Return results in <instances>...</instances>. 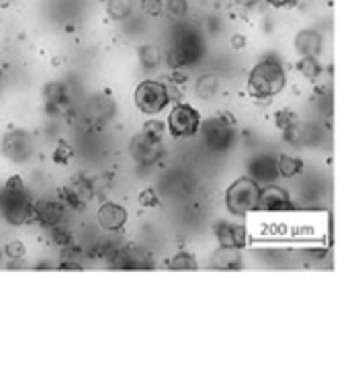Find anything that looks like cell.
<instances>
[{"mask_svg":"<svg viewBox=\"0 0 350 376\" xmlns=\"http://www.w3.org/2000/svg\"><path fill=\"white\" fill-rule=\"evenodd\" d=\"M287 84V74L283 65L275 60H264L256 63L248 78V93L254 98H271L279 94Z\"/></svg>","mask_w":350,"mask_h":376,"instance_id":"obj_1","label":"cell"},{"mask_svg":"<svg viewBox=\"0 0 350 376\" xmlns=\"http://www.w3.org/2000/svg\"><path fill=\"white\" fill-rule=\"evenodd\" d=\"M260 194H262V188L258 187L254 180L240 178L225 192L227 209L234 215H246L250 211H256L260 209Z\"/></svg>","mask_w":350,"mask_h":376,"instance_id":"obj_2","label":"cell"},{"mask_svg":"<svg viewBox=\"0 0 350 376\" xmlns=\"http://www.w3.org/2000/svg\"><path fill=\"white\" fill-rule=\"evenodd\" d=\"M0 211L13 225H23L35 215V205L27 190H6L0 196Z\"/></svg>","mask_w":350,"mask_h":376,"instance_id":"obj_3","label":"cell"},{"mask_svg":"<svg viewBox=\"0 0 350 376\" xmlns=\"http://www.w3.org/2000/svg\"><path fill=\"white\" fill-rule=\"evenodd\" d=\"M170 102V93L164 84L146 80L135 88V107L146 115H156Z\"/></svg>","mask_w":350,"mask_h":376,"instance_id":"obj_4","label":"cell"},{"mask_svg":"<svg viewBox=\"0 0 350 376\" xmlns=\"http://www.w3.org/2000/svg\"><path fill=\"white\" fill-rule=\"evenodd\" d=\"M201 127V117L191 104H176L170 111L168 129L174 137H191Z\"/></svg>","mask_w":350,"mask_h":376,"instance_id":"obj_5","label":"cell"},{"mask_svg":"<svg viewBox=\"0 0 350 376\" xmlns=\"http://www.w3.org/2000/svg\"><path fill=\"white\" fill-rule=\"evenodd\" d=\"M215 235L218 242L222 244L225 250H240L246 246V231L242 225H234V223H220L215 227Z\"/></svg>","mask_w":350,"mask_h":376,"instance_id":"obj_6","label":"cell"},{"mask_svg":"<svg viewBox=\"0 0 350 376\" xmlns=\"http://www.w3.org/2000/svg\"><path fill=\"white\" fill-rule=\"evenodd\" d=\"M128 221V211L121 205L115 203H107L98 209V223L100 227L109 229V231H117L125 225Z\"/></svg>","mask_w":350,"mask_h":376,"instance_id":"obj_7","label":"cell"},{"mask_svg":"<svg viewBox=\"0 0 350 376\" xmlns=\"http://www.w3.org/2000/svg\"><path fill=\"white\" fill-rule=\"evenodd\" d=\"M260 209L264 211H285L289 209V196L283 188L271 187L260 194Z\"/></svg>","mask_w":350,"mask_h":376,"instance_id":"obj_8","label":"cell"},{"mask_svg":"<svg viewBox=\"0 0 350 376\" xmlns=\"http://www.w3.org/2000/svg\"><path fill=\"white\" fill-rule=\"evenodd\" d=\"M64 205H60V203H39V205H35V215L45 225H58L64 217Z\"/></svg>","mask_w":350,"mask_h":376,"instance_id":"obj_9","label":"cell"},{"mask_svg":"<svg viewBox=\"0 0 350 376\" xmlns=\"http://www.w3.org/2000/svg\"><path fill=\"white\" fill-rule=\"evenodd\" d=\"M297 49L305 56V58H312L319 52V37L316 33H303L299 35L297 39Z\"/></svg>","mask_w":350,"mask_h":376,"instance_id":"obj_10","label":"cell"},{"mask_svg":"<svg viewBox=\"0 0 350 376\" xmlns=\"http://www.w3.org/2000/svg\"><path fill=\"white\" fill-rule=\"evenodd\" d=\"M301 168H303V164H301L299 159H295V157L283 156L279 159V172H281L283 176H287V178L295 176Z\"/></svg>","mask_w":350,"mask_h":376,"instance_id":"obj_11","label":"cell"},{"mask_svg":"<svg viewBox=\"0 0 350 376\" xmlns=\"http://www.w3.org/2000/svg\"><path fill=\"white\" fill-rule=\"evenodd\" d=\"M170 268H172V270H195L197 264H195V260H192L191 256L178 253V256L170 262Z\"/></svg>","mask_w":350,"mask_h":376,"instance_id":"obj_12","label":"cell"},{"mask_svg":"<svg viewBox=\"0 0 350 376\" xmlns=\"http://www.w3.org/2000/svg\"><path fill=\"white\" fill-rule=\"evenodd\" d=\"M162 133H164V125L160 121H150V123H146V127H144V135L148 139L156 141V143L162 139Z\"/></svg>","mask_w":350,"mask_h":376,"instance_id":"obj_13","label":"cell"},{"mask_svg":"<svg viewBox=\"0 0 350 376\" xmlns=\"http://www.w3.org/2000/svg\"><path fill=\"white\" fill-rule=\"evenodd\" d=\"M197 91H199V96H211V94L218 91V82H215V78H211V76H205V78L199 82Z\"/></svg>","mask_w":350,"mask_h":376,"instance_id":"obj_14","label":"cell"},{"mask_svg":"<svg viewBox=\"0 0 350 376\" xmlns=\"http://www.w3.org/2000/svg\"><path fill=\"white\" fill-rule=\"evenodd\" d=\"M109 6H111V15H113V17H117V19H119V17H125V15L129 13L128 0H111V4H109Z\"/></svg>","mask_w":350,"mask_h":376,"instance_id":"obj_15","label":"cell"},{"mask_svg":"<svg viewBox=\"0 0 350 376\" xmlns=\"http://www.w3.org/2000/svg\"><path fill=\"white\" fill-rule=\"evenodd\" d=\"M166 8H168L170 15L181 17V15L187 13V2H185V0H168V2H166Z\"/></svg>","mask_w":350,"mask_h":376,"instance_id":"obj_16","label":"cell"},{"mask_svg":"<svg viewBox=\"0 0 350 376\" xmlns=\"http://www.w3.org/2000/svg\"><path fill=\"white\" fill-rule=\"evenodd\" d=\"M70 157H72V148H70L68 143H60L58 150L54 152V159H56L58 164H68Z\"/></svg>","mask_w":350,"mask_h":376,"instance_id":"obj_17","label":"cell"},{"mask_svg":"<svg viewBox=\"0 0 350 376\" xmlns=\"http://www.w3.org/2000/svg\"><path fill=\"white\" fill-rule=\"evenodd\" d=\"M299 70H301V72H305V76L314 78V76L319 72V65L314 62V58H305L303 62L299 63Z\"/></svg>","mask_w":350,"mask_h":376,"instance_id":"obj_18","label":"cell"},{"mask_svg":"<svg viewBox=\"0 0 350 376\" xmlns=\"http://www.w3.org/2000/svg\"><path fill=\"white\" fill-rule=\"evenodd\" d=\"M6 253H8V258H23L25 256V246L21 242H10L6 246Z\"/></svg>","mask_w":350,"mask_h":376,"instance_id":"obj_19","label":"cell"},{"mask_svg":"<svg viewBox=\"0 0 350 376\" xmlns=\"http://www.w3.org/2000/svg\"><path fill=\"white\" fill-rule=\"evenodd\" d=\"M139 203H142L144 207H156V205H158V198H156L154 190H144V192L139 194Z\"/></svg>","mask_w":350,"mask_h":376,"instance_id":"obj_20","label":"cell"},{"mask_svg":"<svg viewBox=\"0 0 350 376\" xmlns=\"http://www.w3.org/2000/svg\"><path fill=\"white\" fill-rule=\"evenodd\" d=\"M144 8L148 10V13H160V8H162V0H144Z\"/></svg>","mask_w":350,"mask_h":376,"instance_id":"obj_21","label":"cell"},{"mask_svg":"<svg viewBox=\"0 0 350 376\" xmlns=\"http://www.w3.org/2000/svg\"><path fill=\"white\" fill-rule=\"evenodd\" d=\"M268 4H273V6H291L295 0H266Z\"/></svg>","mask_w":350,"mask_h":376,"instance_id":"obj_22","label":"cell"}]
</instances>
